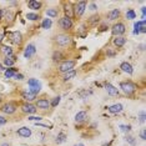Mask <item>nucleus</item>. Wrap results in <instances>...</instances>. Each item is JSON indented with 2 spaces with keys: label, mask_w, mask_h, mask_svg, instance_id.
I'll return each instance as SVG.
<instances>
[{
  "label": "nucleus",
  "mask_w": 146,
  "mask_h": 146,
  "mask_svg": "<svg viewBox=\"0 0 146 146\" xmlns=\"http://www.w3.org/2000/svg\"><path fill=\"white\" fill-rule=\"evenodd\" d=\"M105 88L107 90L109 95H111V96H116V95H119V90H117L115 86H112L111 84H105Z\"/></svg>",
  "instance_id": "15"
},
{
  "label": "nucleus",
  "mask_w": 146,
  "mask_h": 146,
  "mask_svg": "<svg viewBox=\"0 0 146 146\" xmlns=\"http://www.w3.org/2000/svg\"><path fill=\"white\" fill-rule=\"evenodd\" d=\"M76 75V71L75 70H71V71H68V73H65L64 75V80L65 81H68V80H70V79H73L74 76Z\"/></svg>",
  "instance_id": "26"
},
{
  "label": "nucleus",
  "mask_w": 146,
  "mask_h": 146,
  "mask_svg": "<svg viewBox=\"0 0 146 146\" xmlns=\"http://www.w3.org/2000/svg\"><path fill=\"white\" fill-rule=\"evenodd\" d=\"M85 119H86V112H85V111H79V112L75 115V121H76V122H83Z\"/></svg>",
  "instance_id": "20"
},
{
  "label": "nucleus",
  "mask_w": 146,
  "mask_h": 146,
  "mask_svg": "<svg viewBox=\"0 0 146 146\" xmlns=\"http://www.w3.org/2000/svg\"><path fill=\"white\" fill-rule=\"evenodd\" d=\"M0 70H4V69H3V66H1V65H0Z\"/></svg>",
  "instance_id": "49"
},
{
  "label": "nucleus",
  "mask_w": 146,
  "mask_h": 146,
  "mask_svg": "<svg viewBox=\"0 0 146 146\" xmlns=\"http://www.w3.org/2000/svg\"><path fill=\"white\" fill-rule=\"evenodd\" d=\"M53 59H54L55 61H58V60H60V59H62V54H61V53H58V51H55L54 55H53Z\"/></svg>",
  "instance_id": "34"
},
{
  "label": "nucleus",
  "mask_w": 146,
  "mask_h": 146,
  "mask_svg": "<svg viewBox=\"0 0 146 146\" xmlns=\"http://www.w3.org/2000/svg\"><path fill=\"white\" fill-rule=\"evenodd\" d=\"M49 106H50V102L47 101L46 99H40V100H38L36 107L43 109V110H46V109H49Z\"/></svg>",
  "instance_id": "14"
},
{
  "label": "nucleus",
  "mask_w": 146,
  "mask_h": 146,
  "mask_svg": "<svg viewBox=\"0 0 146 146\" xmlns=\"http://www.w3.org/2000/svg\"><path fill=\"white\" fill-rule=\"evenodd\" d=\"M21 40H23V38H21V34H20L19 31H14V33L11 34V41H13L14 44H20Z\"/></svg>",
  "instance_id": "17"
},
{
  "label": "nucleus",
  "mask_w": 146,
  "mask_h": 146,
  "mask_svg": "<svg viewBox=\"0 0 146 146\" xmlns=\"http://www.w3.org/2000/svg\"><path fill=\"white\" fill-rule=\"evenodd\" d=\"M26 19H29V20H38V19H39V15L29 13V14H26Z\"/></svg>",
  "instance_id": "31"
},
{
  "label": "nucleus",
  "mask_w": 146,
  "mask_h": 146,
  "mask_svg": "<svg viewBox=\"0 0 146 146\" xmlns=\"http://www.w3.org/2000/svg\"><path fill=\"white\" fill-rule=\"evenodd\" d=\"M23 98H24L26 101H33V100L36 98V95L33 94V92H23Z\"/></svg>",
  "instance_id": "22"
},
{
  "label": "nucleus",
  "mask_w": 146,
  "mask_h": 146,
  "mask_svg": "<svg viewBox=\"0 0 146 146\" xmlns=\"http://www.w3.org/2000/svg\"><path fill=\"white\" fill-rule=\"evenodd\" d=\"M96 19L99 20V16H92V18H91V23H95V21H96Z\"/></svg>",
  "instance_id": "42"
},
{
  "label": "nucleus",
  "mask_w": 146,
  "mask_h": 146,
  "mask_svg": "<svg viewBox=\"0 0 146 146\" xmlns=\"http://www.w3.org/2000/svg\"><path fill=\"white\" fill-rule=\"evenodd\" d=\"M29 120L30 121H40L41 117L40 116H31V117H29Z\"/></svg>",
  "instance_id": "38"
},
{
  "label": "nucleus",
  "mask_w": 146,
  "mask_h": 146,
  "mask_svg": "<svg viewBox=\"0 0 146 146\" xmlns=\"http://www.w3.org/2000/svg\"><path fill=\"white\" fill-rule=\"evenodd\" d=\"M51 24H53L51 19H45L44 21H43V24H41V26H43V29H49L51 26Z\"/></svg>",
  "instance_id": "29"
},
{
  "label": "nucleus",
  "mask_w": 146,
  "mask_h": 146,
  "mask_svg": "<svg viewBox=\"0 0 146 146\" xmlns=\"http://www.w3.org/2000/svg\"><path fill=\"white\" fill-rule=\"evenodd\" d=\"M126 141H127V142H130L131 145H135V140H134V137H132V136H127V137H126Z\"/></svg>",
  "instance_id": "36"
},
{
  "label": "nucleus",
  "mask_w": 146,
  "mask_h": 146,
  "mask_svg": "<svg viewBox=\"0 0 146 146\" xmlns=\"http://www.w3.org/2000/svg\"><path fill=\"white\" fill-rule=\"evenodd\" d=\"M18 135L21 136V137H29L31 135V130L28 129V127H21V129L18 130Z\"/></svg>",
  "instance_id": "18"
},
{
  "label": "nucleus",
  "mask_w": 146,
  "mask_h": 146,
  "mask_svg": "<svg viewBox=\"0 0 146 146\" xmlns=\"http://www.w3.org/2000/svg\"><path fill=\"white\" fill-rule=\"evenodd\" d=\"M75 146H85L84 144H77V145H75Z\"/></svg>",
  "instance_id": "46"
},
{
  "label": "nucleus",
  "mask_w": 146,
  "mask_h": 146,
  "mask_svg": "<svg viewBox=\"0 0 146 146\" xmlns=\"http://www.w3.org/2000/svg\"><path fill=\"white\" fill-rule=\"evenodd\" d=\"M1 146H9V144H3Z\"/></svg>",
  "instance_id": "48"
},
{
  "label": "nucleus",
  "mask_w": 146,
  "mask_h": 146,
  "mask_svg": "<svg viewBox=\"0 0 146 146\" xmlns=\"http://www.w3.org/2000/svg\"><path fill=\"white\" fill-rule=\"evenodd\" d=\"M140 122H145V111L140 112Z\"/></svg>",
  "instance_id": "37"
},
{
  "label": "nucleus",
  "mask_w": 146,
  "mask_h": 146,
  "mask_svg": "<svg viewBox=\"0 0 146 146\" xmlns=\"http://www.w3.org/2000/svg\"><path fill=\"white\" fill-rule=\"evenodd\" d=\"M107 55L112 56V55H115V53H114V51H107Z\"/></svg>",
  "instance_id": "44"
},
{
  "label": "nucleus",
  "mask_w": 146,
  "mask_h": 146,
  "mask_svg": "<svg viewBox=\"0 0 146 146\" xmlns=\"http://www.w3.org/2000/svg\"><path fill=\"white\" fill-rule=\"evenodd\" d=\"M65 139H66V136H65V135L61 132V134H59V135H58L56 142H58V144H61V142H64V141H65Z\"/></svg>",
  "instance_id": "30"
},
{
  "label": "nucleus",
  "mask_w": 146,
  "mask_h": 146,
  "mask_svg": "<svg viewBox=\"0 0 146 146\" xmlns=\"http://www.w3.org/2000/svg\"><path fill=\"white\" fill-rule=\"evenodd\" d=\"M28 84H29L30 86V92H33V94H38L39 91H40V89H41V84L36 80V79H30L29 81H28Z\"/></svg>",
  "instance_id": "3"
},
{
  "label": "nucleus",
  "mask_w": 146,
  "mask_h": 146,
  "mask_svg": "<svg viewBox=\"0 0 146 146\" xmlns=\"http://www.w3.org/2000/svg\"><path fill=\"white\" fill-rule=\"evenodd\" d=\"M112 34L114 35H116V36H120V35H122L124 33H125V25L122 24V23H117L115 24L114 26H112Z\"/></svg>",
  "instance_id": "7"
},
{
  "label": "nucleus",
  "mask_w": 146,
  "mask_h": 146,
  "mask_svg": "<svg viewBox=\"0 0 146 146\" xmlns=\"http://www.w3.org/2000/svg\"><path fill=\"white\" fill-rule=\"evenodd\" d=\"M1 110H3V112H5V114L10 115V114H14L15 111H16V106H15L14 104L8 102V104H5V105L1 107Z\"/></svg>",
  "instance_id": "9"
},
{
  "label": "nucleus",
  "mask_w": 146,
  "mask_h": 146,
  "mask_svg": "<svg viewBox=\"0 0 146 146\" xmlns=\"http://www.w3.org/2000/svg\"><path fill=\"white\" fill-rule=\"evenodd\" d=\"M14 77H15V79H18V80H23V77H24V76H23L21 74H15Z\"/></svg>",
  "instance_id": "41"
},
{
  "label": "nucleus",
  "mask_w": 146,
  "mask_h": 146,
  "mask_svg": "<svg viewBox=\"0 0 146 146\" xmlns=\"http://www.w3.org/2000/svg\"><path fill=\"white\" fill-rule=\"evenodd\" d=\"M70 41H71V38L69 36V35H65V34H60L56 36V43L59 45H61V46H65V45L70 44Z\"/></svg>",
  "instance_id": "6"
},
{
  "label": "nucleus",
  "mask_w": 146,
  "mask_h": 146,
  "mask_svg": "<svg viewBox=\"0 0 146 146\" xmlns=\"http://www.w3.org/2000/svg\"><path fill=\"white\" fill-rule=\"evenodd\" d=\"M21 110H23V112H25V114H35L36 112V106L35 105H33V104H24L23 106H21Z\"/></svg>",
  "instance_id": "8"
},
{
  "label": "nucleus",
  "mask_w": 146,
  "mask_h": 146,
  "mask_svg": "<svg viewBox=\"0 0 146 146\" xmlns=\"http://www.w3.org/2000/svg\"><path fill=\"white\" fill-rule=\"evenodd\" d=\"M90 8H91V10H96V5H95V4H91Z\"/></svg>",
  "instance_id": "43"
},
{
  "label": "nucleus",
  "mask_w": 146,
  "mask_h": 146,
  "mask_svg": "<svg viewBox=\"0 0 146 146\" xmlns=\"http://www.w3.org/2000/svg\"><path fill=\"white\" fill-rule=\"evenodd\" d=\"M46 15L50 16V18H56V16H58V10H56V9H53V8H51V9H47V10H46Z\"/></svg>",
  "instance_id": "27"
},
{
  "label": "nucleus",
  "mask_w": 146,
  "mask_h": 146,
  "mask_svg": "<svg viewBox=\"0 0 146 146\" xmlns=\"http://www.w3.org/2000/svg\"><path fill=\"white\" fill-rule=\"evenodd\" d=\"M3 18V10H0V19Z\"/></svg>",
  "instance_id": "45"
},
{
  "label": "nucleus",
  "mask_w": 146,
  "mask_h": 146,
  "mask_svg": "<svg viewBox=\"0 0 146 146\" xmlns=\"http://www.w3.org/2000/svg\"><path fill=\"white\" fill-rule=\"evenodd\" d=\"M5 124H6V119L4 116H0V126H1V125H5Z\"/></svg>",
  "instance_id": "40"
},
{
  "label": "nucleus",
  "mask_w": 146,
  "mask_h": 146,
  "mask_svg": "<svg viewBox=\"0 0 146 146\" xmlns=\"http://www.w3.org/2000/svg\"><path fill=\"white\" fill-rule=\"evenodd\" d=\"M36 53V49H35V45L34 44H30L26 46V49H25V51H24V56L26 59H30L34 54Z\"/></svg>",
  "instance_id": "11"
},
{
  "label": "nucleus",
  "mask_w": 146,
  "mask_h": 146,
  "mask_svg": "<svg viewBox=\"0 0 146 146\" xmlns=\"http://www.w3.org/2000/svg\"><path fill=\"white\" fill-rule=\"evenodd\" d=\"M59 24H60L61 29H64V30H69V29H71V28H73V21H71V19H70V18H68V16L61 18V19H60V21H59Z\"/></svg>",
  "instance_id": "4"
},
{
  "label": "nucleus",
  "mask_w": 146,
  "mask_h": 146,
  "mask_svg": "<svg viewBox=\"0 0 146 146\" xmlns=\"http://www.w3.org/2000/svg\"><path fill=\"white\" fill-rule=\"evenodd\" d=\"M15 60H16L15 56H6V58L4 59V64L8 65V66H11V65H14Z\"/></svg>",
  "instance_id": "23"
},
{
  "label": "nucleus",
  "mask_w": 146,
  "mask_h": 146,
  "mask_svg": "<svg viewBox=\"0 0 146 146\" xmlns=\"http://www.w3.org/2000/svg\"><path fill=\"white\" fill-rule=\"evenodd\" d=\"M60 99H61L60 96H58V98H55V99H54V100L51 101V106H53V107H55V106L58 105L59 102H60Z\"/></svg>",
  "instance_id": "35"
},
{
  "label": "nucleus",
  "mask_w": 146,
  "mask_h": 146,
  "mask_svg": "<svg viewBox=\"0 0 146 146\" xmlns=\"http://www.w3.org/2000/svg\"><path fill=\"white\" fill-rule=\"evenodd\" d=\"M15 74H16V69H9V70L5 71V77H6V79H10V77L14 76Z\"/></svg>",
  "instance_id": "28"
},
{
  "label": "nucleus",
  "mask_w": 146,
  "mask_h": 146,
  "mask_svg": "<svg viewBox=\"0 0 146 146\" xmlns=\"http://www.w3.org/2000/svg\"><path fill=\"white\" fill-rule=\"evenodd\" d=\"M85 9H86V3H85V1H79V3L75 5L74 15H76V16H81V15L84 14Z\"/></svg>",
  "instance_id": "5"
},
{
  "label": "nucleus",
  "mask_w": 146,
  "mask_h": 146,
  "mask_svg": "<svg viewBox=\"0 0 146 146\" xmlns=\"http://www.w3.org/2000/svg\"><path fill=\"white\" fill-rule=\"evenodd\" d=\"M1 51H3V54L5 55V58H6V56H11V54H13V50H11V47H9V46H3V47H1Z\"/></svg>",
  "instance_id": "24"
},
{
  "label": "nucleus",
  "mask_w": 146,
  "mask_h": 146,
  "mask_svg": "<svg viewBox=\"0 0 146 146\" xmlns=\"http://www.w3.org/2000/svg\"><path fill=\"white\" fill-rule=\"evenodd\" d=\"M28 5H29V8L31 10H39L41 8V3L38 1V0H30L28 3Z\"/></svg>",
  "instance_id": "16"
},
{
  "label": "nucleus",
  "mask_w": 146,
  "mask_h": 146,
  "mask_svg": "<svg viewBox=\"0 0 146 146\" xmlns=\"http://www.w3.org/2000/svg\"><path fill=\"white\" fill-rule=\"evenodd\" d=\"M120 129H121V131L129 132L131 130V126H130V125H120Z\"/></svg>",
  "instance_id": "32"
},
{
  "label": "nucleus",
  "mask_w": 146,
  "mask_h": 146,
  "mask_svg": "<svg viewBox=\"0 0 146 146\" xmlns=\"http://www.w3.org/2000/svg\"><path fill=\"white\" fill-rule=\"evenodd\" d=\"M1 40H3V35L0 34V43H1Z\"/></svg>",
  "instance_id": "47"
},
{
  "label": "nucleus",
  "mask_w": 146,
  "mask_h": 146,
  "mask_svg": "<svg viewBox=\"0 0 146 146\" xmlns=\"http://www.w3.org/2000/svg\"><path fill=\"white\" fill-rule=\"evenodd\" d=\"M65 13H66V16H68V18H70V19H71V18L74 16V13H73V6H71L70 4H68V5L65 6Z\"/></svg>",
  "instance_id": "25"
},
{
  "label": "nucleus",
  "mask_w": 146,
  "mask_h": 146,
  "mask_svg": "<svg viewBox=\"0 0 146 146\" xmlns=\"http://www.w3.org/2000/svg\"><path fill=\"white\" fill-rule=\"evenodd\" d=\"M134 34H140V33H145V20H141V21H137V23H135V25H134Z\"/></svg>",
  "instance_id": "10"
},
{
  "label": "nucleus",
  "mask_w": 146,
  "mask_h": 146,
  "mask_svg": "<svg viewBox=\"0 0 146 146\" xmlns=\"http://www.w3.org/2000/svg\"><path fill=\"white\" fill-rule=\"evenodd\" d=\"M140 136H141V139H142V140H145V139H146V130H145V129H142V130H141Z\"/></svg>",
  "instance_id": "39"
},
{
  "label": "nucleus",
  "mask_w": 146,
  "mask_h": 146,
  "mask_svg": "<svg viewBox=\"0 0 146 146\" xmlns=\"http://www.w3.org/2000/svg\"><path fill=\"white\" fill-rule=\"evenodd\" d=\"M119 15H120L119 9H114V10H111V11L109 13V20H115V19L119 18Z\"/></svg>",
  "instance_id": "21"
},
{
  "label": "nucleus",
  "mask_w": 146,
  "mask_h": 146,
  "mask_svg": "<svg viewBox=\"0 0 146 146\" xmlns=\"http://www.w3.org/2000/svg\"><path fill=\"white\" fill-rule=\"evenodd\" d=\"M126 43V39L125 38H122V36H116L115 39H114V44L116 45L117 47H121V46H124Z\"/></svg>",
  "instance_id": "19"
},
{
  "label": "nucleus",
  "mask_w": 146,
  "mask_h": 146,
  "mask_svg": "<svg viewBox=\"0 0 146 146\" xmlns=\"http://www.w3.org/2000/svg\"><path fill=\"white\" fill-rule=\"evenodd\" d=\"M74 66H75V61H73V60L62 61V62L59 65V71H60V73H68V71H71V70H74Z\"/></svg>",
  "instance_id": "1"
},
{
  "label": "nucleus",
  "mask_w": 146,
  "mask_h": 146,
  "mask_svg": "<svg viewBox=\"0 0 146 146\" xmlns=\"http://www.w3.org/2000/svg\"><path fill=\"white\" fill-rule=\"evenodd\" d=\"M135 16H136V14H135L134 10H127V13H126V18L127 19H135Z\"/></svg>",
  "instance_id": "33"
},
{
  "label": "nucleus",
  "mask_w": 146,
  "mask_h": 146,
  "mask_svg": "<svg viewBox=\"0 0 146 146\" xmlns=\"http://www.w3.org/2000/svg\"><path fill=\"white\" fill-rule=\"evenodd\" d=\"M107 109H109V111H110L111 114H119V112L122 111V105H121V104H115V105L109 106Z\"/></svg>",
  "instance_id": "13"
},
{
  "label": "nucleus",
  "mask_w": 146,
  "mask_h": 146,
  "mask_svg": "<svg viewBox=\"0 0 146 146\" xmlns=\"http://www.w3.org/2000/svg\"><path fill=\"white\" fill-rule=\"evenodd\" d=\"M120 69L124 71V73L129 74V75H131L134 73V69H132L131 64L130 62H127V61H124V62H121V65H120Z\"/></svg>",
  "instance_id": "12"
},
{
  "label": "nucleus",
  "mask_w": 146,
  "mask_h": 146,
  "mask_svg": "<svg viewBox=\"0 0 146 146\" xmlns=\"http://www.w3.org/2000/svg\"><path fill=\"white\" fill-rule=\"evenodd\" d=\"M120 89H121L125 94L131 95V94L135 92L136 86H135V84H132V83H130V81H124V83H121V84H120Z\"/></svg>",
  "instance_id": "2"
}]
</instances>
